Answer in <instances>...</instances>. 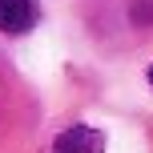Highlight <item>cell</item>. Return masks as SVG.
<instances>
[{
	"instance_id": "3",
	"label": "cell",
	"mask_w": 153,
	"mask_h": 153,
	"mask_svg": "<svg viewBox=\"0 0 153 153\" xmlns=\"http://www.w3.org/2000/svg\"><path fill=\"white\" fill-rule=\"evenodd\" d=\"M149 85H153V69H149Z\"/></svg>"
},
{
	"instance_id": "2",
	"label": "cell",
	"mask_w": 153,
	"mask_h": 153,
	"mask_svg": "<svg viewBox=\"0 0 153 153\" xmlns=\"http://www.w3.org/2000/svg\"><path fill=\"white\" fill-rule=\"evenodd\" d=\"M101 149H105V137H101L97 129L76 125V129H69V133L56 137V149L53 153H101Z\"/></svg>"
},
{
	"instance_id": "1",
	"label": "cell",
	"mask_w": 153,
	"mask_h": 153,
	"mask_svg": "<svg viewBox=\"0 0 153 153\" xmlns=\"http://www.w3.org/2000/svg\"><path fill=\"white\" fill-rule=\"evenodd\" d=\"M40 20V4L36 0H0V32L20 36Z\"/></svg>"
}]
</instances>
